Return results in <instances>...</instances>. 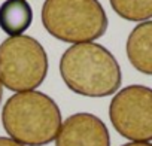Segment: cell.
Instances as JSON below:
<instances>
[{
	"mask_svg": "<svg viewBox=\"0 0 152 146\" xmlns=\"http://www.w3.org/2000/svg\"><path fill=\"white\" fill-rule=\"evenodd\" d=\"M60 75L70 91L94 99L116 94L122 82L116 58L96 42L67 48L60 60Z\"/></svg>",
	"mask_w": 152,
	"mask_h": 146,
	"instance_id": "6da1fadb",
	"label": "cell"
},
{
	"mask_svg": "<svg viewBox=\"0 0 152 146\" xmlns=\"http://www.w3.org/2000/svg\"><path fill=\"white\" fill-rule=\"evenodd\" d=\"M2 124L12 140L24 146H45L55 140L63 119L54 99L34 90L17 93L6 100Z\"/></svg>",
	"mask_w": 152,
	"mask_h": 146,
	"instance_id": "7a4b0ae2",
	"label": "cell"
},
{
	"mask_svg": "<svg viewBox=\"0 0 152 146\" xmlns=\"http://www.w3.org/2000/svg\"><path fill=\"white\" fill-rule=\"evenodd\" d=\"M40 18L52 37L75 45L100 39L109 26L99 0H45Z\"/></svg>",
	"mask_w": 152,
	"mask_h": 146,
	"instance_id": "3957f363",
	"label": "cell"
},
{
	"mask_svg": "<svg viewBox=\"0 0 152 146\" xmlns=\"http://www.w3.org/2000/svg\"><path fill=\"white\" fill-rule=\"evenodd\" d=\"M49 69L45 48L31 36L8 37L0 43V82L15 93L34 91Z\"/></svg>",
	"mask_w": 152,
	"mask_h": 146,
	"instance_id": "277c9868",
	"label": "cell"
},
{
	"mask_svg": "<svg viewBox=\"0 0 152 146\" xmlns=\"http://www.w3.org/2000/svg\"><path fill=\"white\" fill-rule=\"evenodd\" d=\"M109 119L116 133L131 142H152V88L128 85L109 104Z\"/></svg>",
	"mask_w": 152,
	"mask_h": 146,
	"instance_id": "5b68a950",
	"label": "cell"
},
{
	"mask_svg": "<svg viewBox=\"0 0 152 146\" xmlns=\"http://www.w3.org/2000/svg\"><path fill=\"white\" fill-rule=\"evenodd\" d=\"M55 146H110V134L99 116L78 112L63 121Z\"/></svg>",
	"mask_w": 152,
	"mask_h": 146,
	"instance_id": "8992f818",
	"label": "cell"
},
{
	"mask_svg": "<svg viewBox=\"0 0 152 146\" xmlns=\"http://www.w3.org/2000/svg\"><path fill=\"white\" fill-rule=\"evenodd\" d=\"M127 58L140 73L152 76V21L137 24L128 34Z\"/></svg>",
	"mask_w": 152,
	"mask_h": 146,
	"instance_id": "52a82bcc",
	"label": "cell"
},
{
	"mask_svg": "<svg viewBox=\"0 0 152 146\" xmlns=\"http://www.w3.org/2000/svg\"><path fill=\"white\" fill-rule=\"evenodd\" d=\"M33 23V9L27 0H5L0 5V28L9 37L23 36Z\"/></svg>",
	"mask_w": 152,
	"mask_h": 146,
	"instance_id": "ba28073f",
	"label": "cell"
},
{
	"mask_svg": "<svg viewBox=\"0 0 152 146\" xmlns=\"http://www.w3.org/2000/svg\"><path fill=\"white\" fill-rule=\"evenodd\" d=\"M113 12L127 21L145 23L152 18V0H109Z\"/></svg>",
	"mask_w": 152,
	"mask_h": 146,
	"instance_id": "9c48e42d",
	"label": "cell"
},
{
	"mask_svg": "<svg viewBox=\"0 0 152 146\" xmlns=\"http://www.w3.org/2000/svg\"><path fill=\"white\" fill-rule=\"evenodd\" d=\"M0 146H24V145L12 140L11 137H2L0 136Z\"/></svg>",
	"mask_w": 152,
	"mask_h": 146,
	"instance_id": "30bf717a",
	"label": "cell"
},
{
	"mask_svg": "<svg viewBox=\"0 0 152 146\" xmlns=\"http://www.w3.org/2000/svg\"><path fill=\"white\" fill-rule=\"evenodd\" d=\"M121 146H152V143H149V142H128V143L121 145Z\"/></svg>",
	"mask_w": 152,
	"mask_h": 146,
	"instance_id": "8fae6325",
	"label": "cell"
},
{
	"mask_svg": "<svg viewBox=\"0 0 152 146\" xmlns=\"http://www.w3.org/2000/svg\"><path fill=\"white\" fill-rule=\"evenodd\" d=\"M2 97H3V85L0 82V101H2Z\"/></svg>",
	"mask_w": 152,
	"mask_h": 146,
	"instance_id": "7c38bea8",
	"label": "cell"
}]
</instances>
